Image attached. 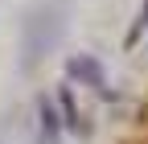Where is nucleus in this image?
I'll return each mask as SVG.
<instances>
[{
	"label": "nucleus",
	"mask_w": 148,
	"mask_h": 144,
	"mask_svg": "<svg viewBox=\"0 0 148 144\" xmlns=\"http://www.w3.org/2000/svg\"><path fill=\"white\" fill-rule=\"evenodd\" d=\"M66 78H74L78 86H90L99 99L115 95L111 82H107V70H103V62L95 58V53H74V58H66Z\"/></svg>",
	"instance_id": "nucleus-1"
},
{
	"label": "nucleus",
	"mask_w": 148,
	"mask_h": 144,
	"mask_svg": "<svg viewBox=\"0 0 148 144\" xmlns=\"http://www.w3.org/2000/svg\"><path fill=\"white\" fill-rule=\"evenodd\" d=\"M37 123H41V140H45V144H62L66 123H62V115H58V99L37 95Z\"/></svg>",
	"instance_id": "nucleus-2"
},
{
	"label": "nucleus",
	"mask_w": 148,
	"mask_h": 144,
	"mask_svg": "<svg viewBox=\"0 0 148 144\" xmlns=\"http://www.w3.org/2000/svg\"><path fill=\"white\" fill-rule=\"evenodd\" d=\"M58 107H62V123H66V132H74V136H90V123H86V115H82L78 99H74L70 82H62V91H58Z\"/></svg>",
	"instance_id": "nucleus-3"
},
{
	"label": "nucleus",
	"mask_w": 148,
	"mask_h": 144,
	"mask_svg": "<svg viewBox=\"0 0 148 144\" xmlns=\"http://www.w3.org/2000/svg\"><path fill=\"white\" fill-rule=\"evenodd\" d=\"M53 41H58V29L45 33V29H41V12H37L33 21H29V29H25V66H33V62L41 58V53H45Z\"/></svg>",
	"instance_id": "nucleus-4"
},
{
	"label": "nucleus",
	"mask_w": 148,
	"mask_h": 144,
	"mask_svg": "<svg viewBox=\"0 0 148 144\" xmlns=\"http://www.w3.org/2000/svg\"><path fill=\"white\" fill-rule=\"evenodd\" d=\"M144 33H148V0L140 4V12H136V21H132V29H127V37H123V41H127V45H136Z\"/></svg>",
	"instance_id": "nucleus-5"
}]
</instances>
